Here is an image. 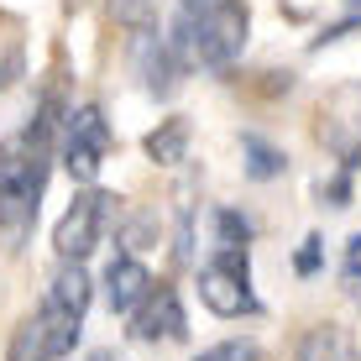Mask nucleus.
Instances as JSON below:
<instances>
[{"label":"nucleus","mask_w":361,"mask_h":361,"mask_svg":"<svg viewBox=\"0 0 361 361\" xmlns=\"http://www.w3.org/2000/svg\"><path fill=\"white\" fill-rule=\"evenodd\" d=\"M53 126H58V105L47 94L32 126L0 142V235L11 246H21V235L37 220V204H42L47 168H53Z\"/></svg>","instance_id":"1"},{"label":"nucleus","mask_w":361,"mask_h":361,"mask_svg":"<svg viewBox=\"0 0 361 361\" xmlns=\"http://www.w3.org/2000/svg\"><path fill=\"white\" fill-rule=\"evenodd\" d=\"M246 37H252V11H246V0H178L168 42H173V53L183 58V68L226 73V68H235V58L246 53Z\"/></svg>","instance_id":"2"},{"label":"nucleus","mask_w":361,"mask_h":361,"mask_svg":"<svg viewBox=\"0 0 361 361\" xmlns=\"http://www.w3.org/2000/svg\"><path fill=\"white\" fill-rule=\"evenodd\" d=\"M199 298H204V309H209V314H220V319L257 314L246 246H215V252H209V262L199 267Z\"/></svg>","instance_id":"3"},{"label":"nucleus","mask_w":361,"mask_h":361,"mask_svg":"<svg viewBox=\"0 0 361 361\" xmlns=\"http://www.w3.org/2000/svg\"><path fill=\"white\" fill-rule=\"evenodd\" d=\"M58 157H63V168H68L73 183H94V173L105 168V157H110V121L99 116V105L68 110Z\"/></svg>","instance_id":"4"},{"label":"nucleus","mask_w":361,"mask_h":361,"mask_svg":"<svg viewBox=\"0 0 361 361\" xmlns=\"http://www.w3.org/2000/svg\"><path fill=\"white\" fill-rule=\"evenodd\" d=\"M110 199H116V194H105V189H84V194L68 199L63 220H58V231H53V246H58V257H63V262H84V257L105 241Z\"/></svg>","instance_id":"5"},{"label":"nucleus","mask_w":361,"mask_h":361,"mask_svg":"<svg viewBox=\"0 0 361 361\" xmlns=\"http://www.w3.org/2000/svg\"><path fill=\"white\" fill-rule=\"evenodd\" d=\"M79 325L84 319L58 314L53 304H42L11 335V361H58V356H68L73 345H79Z\"/></svg>","instance_id":"6"},{"label":"nucleus","mask_w":361,"mask_h":361,"mask_svg":"<svg viewBox=\"0 0 361 361\" xmlns=\"http://www.w3.org/2000/svg\"><path fill=\"white\" fill-rule=\"evenodd\" d=\"M131 335H136V341H183V335H189L183 304H178V293H173L168 283H152V293L136 304Z\"/></svg>","instance_id":"7"},{"label":"nucleus","mask_w":361,"mask_h":361,"mask_svg":"<svg viewBox=\"0 0 361 361\" xmlns=\"http://www.w3.org/2000/svg\"><path fill=\"white\" fill-rule=\"evenodd\" d=\"M136 73H142L147 94H173L183 79V58L173 53L168 37H157V27L136 32Z\"/></svg>","instance_id":"8"},{"label":"nucleus","mask_w":361,"mask_h":361,"mask_svg":"<svg viewBox=\"0 0 361 361\" xmlns=\"http://www.w3.org/2000/svg\"><path fill=\"white\" fill-rule=\"evenodd\" d=\"M147 293H152V272L136 262L131 252L110 257V267H105V304H110V314H136V304H142Z\"/></svg>","instance_id":"9"},{"label":"nucleus","mask_w":361,"mask_h":361,"mask_svg":"<svg viewBox=\"0 0 361 361\" xmlns=\"http://www.w3.org/2000/svg\"><path fill=\"white\" fill-rule=\"evenodd\" d=\"M90 293H94L90 272H84L79 262H63V267L53 272V283H47V298H42V304H53L58 314L84 319V309H90Z\"/></svg>","instance_id":"10"},{"label":"nucleus","mask_w":361,"mask_h":361,"mask_svg":"<svg viewBox=\"0 0 361 361\" xmlns=\"http://www.w3.org/2000/svg\"><path fill=\"white\" fill-rule=\"evenodd\" d=\"M293 361H361V351L345 325H314V330H304Z\"/></svg>","instance_id":"11"},{"label":"nucleus","mask_w":361,"mask_h":361,"mask_svg":"<svg viewBox=\"0 0 361 361\" xmlns=\"http://www.w3.org/2000/svg\"><path fill=\"white\" fill-rule=\"evenodd\" d=\"M147 157H152V163H163V168L183 163V157H189V121H183V116H168L163 126L147 136Z\"/></svg>","instance_id":"12"},{"label":"nucleus","mask_w":361,"mask_h":361,"mask_svg":"<svg viewBox=\"0 0 361 361\" xmlns=\"http://www.w3.org/2000/svg\"><path fill=\"white\" fill-rule=\"evenodd\" d=\"M241 152H246V173H252V178H278V173L288 168V157H283L272 142H262L257 131L241 136Z\"/></svg>","instance_id":"13"},{"label":"nucleus","mask_w":361,"mask_h":361,"mask_svg":"<svg viewBox=\"0 0 361 361\" xmlns=\"http://www.w3.org/2000/svg\"><path fill=\"white\" fill-rule=\"evenodd\" d=\"M262 351H257V341H220L209 345V351H199L194 361H257Z\"/></svg>","instance_id":"14"},{"label":"nucleus","mask_w":361,"mask_h":361,"mask_svg":"<svg viewBox=\"0 0 361 361\" xmlns=\"http://www.w3.org/2000/svg\"><path fill=\"white\" fill-rule=\"evenodd\" d=\"M110 11H116V21H126L136 32L152 27V6H147V0H110Z\"/></svg>","instance_id":"15"},{"label":"nucleus","mask_w":361,"mask_h":361,"mask_svg":"<svg viewBox=\"0 0 361 361\" xmlns=\"http://www.w3.org/2000/svg\"><path fill=\"white\" fill-rule=\"evenodd\" d=\"M345 278L361 283V231L351 235V246H345Z\"/></svg>","instance_id":"16"},{"label":"nucleus","mask_w":361,"mask_h":361,"mask_svg":"<svg viewBox=\"0 0 361 361\" xmlns=\"http://www.w3.org/2000/svg\"><path fill=\"white\" fill-rule=\"evenodd\" d=\"M319 267V235H309L304 252H298V272H314Z\"/></svg>","instance_id":"17"}]
</instances>
